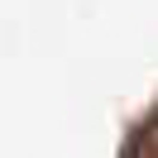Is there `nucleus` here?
Returning a JSON list of instances; mask_svg holds the SVG:
<instances>
[]
</instances>
